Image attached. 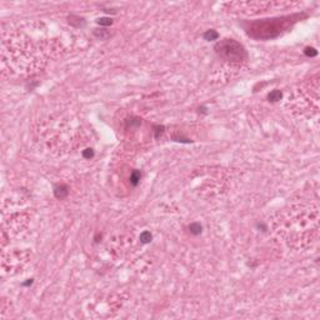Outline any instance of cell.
<instances>
[{
  "mask_svg": "<svg viewBox=\"0 0 320 320\" xmlns=\"http://www.w3.org/2000/svg\"><path fill=\"white\" fill-rule=\"evenodd\" d=\"M151 234L149 233V231H144V233H141L140 234V240H141V243H150L151 241Z\"/></svg>",
  "mask_w": 320,
  "mask_h": 320,
  "instance_id": "cell-7",
  "label": "cell"
},
{
  "mask_svg": "<svg viewBox=\"0 0 320 320\" xmlns=\"http://www.w3.org/2000/svg\"><path fill=\"white\" fill-rule=\"evenodd\" d=\"M189 229H190V233H191V234L198 235V234L201 233V225L195 223V224H191V225L189 226Z\"/></svg>",
  "mask_w": 320,
  "mask_h": 320,
  "instance_id": "cell-6",
  "label": "cell"
},
{
  "mask_svg": "<svg viewBox=\"0 0 320 320\" xmlns=\"http://www.w3.org/2000/svg\"><path fill=\"white\" fill-rule=\"evenodd\" d=\"M216 53L219 54L224 60L226 61H243L246 56L245 50L243 45H240L238 41H235L233 39H225L219 41L215 46Z\"/></svg>",
  "mask_w": 320,
  "mask_h": 320,
  "instance_id": "cell-2",
  "label": "cell"
},
{
  "mask_svg": "<svg viewBox=\"0 0 320 320\" xmlns=\"http://www.w3.org/2000/svg\"><path fill=\"white\" fill-rule=\"evenodd\" d=\"M113 23V20L110 18H101V19H98V24L99 25H110Z\"/></svg>",
  "mask_w": 320,
  "mask_h": 320,
  "instance_id": "cell-9",
  "label": "cell"
},
{
  "mask_svg": "<svg viewBox=\"0 0 320 320\" xmlns=\"http://www.w3.org/2000/svg\"><path fill=\"white\" fill-rule=\"evenodd\" d=\"M218 33L215 32V30H208L205 34H204V38L205 40H215V39H218Z\"/></svg>",
  "mask_w": 320,
  "mask_h": 320,
  "instance_id": "cell-5",
  "label": "cell"
},
{
  "mask_svg": "<svg viewBox=\"0 0 320 320\" xmlns=\"http://www.w3.org/2000/svg\"><path fill=\"white\" fill-rule=\"evenodd\" d=\"M140 173L139 171H134L133 174H131V178H130V180H131V184L133 185H136L138 183H139V180H140Z\"/></svg>",
  "mask_w": 320,
  "mask_h": 320,
  "instance_id": "cell-8",
  "label": "cell"
},
{
  "mask_svg": "<svg viewBox=\"0 0 320 320\" xmlns=\"http://www.w3.org/2000/svg\"><path fill=\"white\" fill-rule=\"evenodd\" d=\"M305 54H306L308 56H316L318 51H316L314 48H306V49H305Z\"/></svg>",
  "mask_w": 320,
  "mask_h": 320,
  "instance_id": "cell-10",
  "label": "cell"
},
{
  "mask_svg": "<svg viewBox=\"0 0 320 320\" xmlns=\"http://www.w3.org/2000/svg\"><path fill=\"white\" fill-rule=\"evenodd\" d=\"M286 26L285 19H273V20H265V22H258L254 23L250 30V34L255 38H273L281 33V30Z\"/></svg>",
  "mask_w": 320,
  "mask_h": 320,
  "instance_id": "cell-1",
  "label": "cell"
},
{
  "mask_svg": "<svg viewBox=\"0 0 320 320\" xmlns=\"http://www.w3.org/2000/svg\"><path fill=\"white\" fill-rule=\"evenodd\" d=\"M68 194V190H66V187L65 185H58V187L55 188V195H56V198H64L65 195Z\"/></svg>",
  "mask_w": 320,
  "mask_h": 320,
  "instance_id": "cell-3",
  "label": "cell"
},
{
  "mask_svg": "<svg viewBox=\"0 0 320 320\" xmlns=\"http://www.w3.org/2000/svg\"><path fill=\"white\" fill-rule=\"evenodd\" d=\"M93 155H94V151H93L91 149H86V150L83 151V157H84L85 159H90V158H93Z\"/></svg>",
  "mask_w": 320,
  "mask_h": 320,
  "instance_id": "cell-11",
  "label": "cell"
},
{
  "mask_svg": "<svg viewBox=\"0 0 320 320\" xmlns=\"http://www.w3.org/2000/svg\"><path fill=\"white\" fill-rule=\"evenodd\" d=\"M268 99L270 101H278L281 99V91L280 90H273L269 95H268Z\"/></svg>",
  "mask_w": 320,
  "mask_h": 320,
  "instance_id": "cell-4",
  "label": "cell"
}]
</instances>
